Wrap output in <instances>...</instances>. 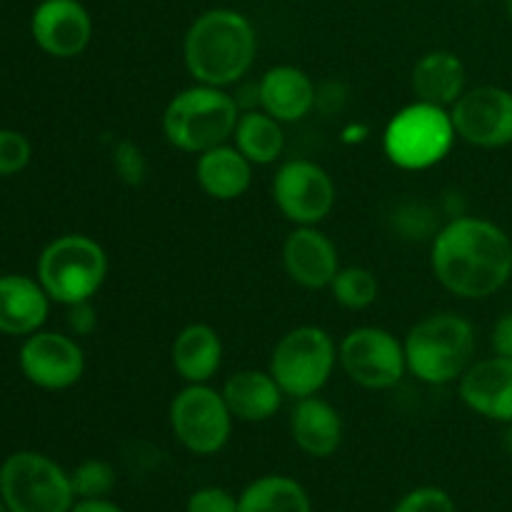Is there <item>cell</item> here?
<instances>
[{
  "instance_id": "obj_1",
  "label": "cell",
  "mask_w": 512,
  "mask_h": 512,
  "mask_svg": "<svg viewBox=\"0 0 512 512\" xmlns=\"http://www.w3.org/2000/svg\"><path fill=\"white\" fill-rule=\"evenodd\" d=\"M430 265L438 283L458 298H490L512 278V240L490 220L458 215L433 238Z\"/></svg>"
},
{
  "instance_id": "obj_2",
  "label": "cell",
  "mask_w": 512,
  "mask_h": 512,
  "mask_svg": "<svg viewBox=\"0 0 512 512\" xmlns=\"http://www.w3.org/2000/svg\"><path fill=\"white\" fill-rule=\"evenodd\" d=\"M258 35L253 23L233 8H213L193 20L185 33V68L195 83L228 88L253 65Z\"/></svg>"
},
{
  "instance_id": "obj_3",
  "label": "cell",
  "mask_w": 512,
  "mask_h": 512,
  "mask_svg": "<svg viewBox=\"0 0 512 512\" xmlns=\"http://www.w3.org/2000/svg\"><path fill=\"white\" fill-rule=\"evenodd\" d=\"M408 370L428 385H448L473 365L475 328L468 318L455 313H435L410 328L405 338Z\"/></svg>"
},
{
  "instance_id": "obj_4",
  "label": "cell",
  "mask_w": 512,
  "mask_h": 512,
  "mask_svg": "<svg viewBox=\"0 0 512 512\" xmlns=\"http://www.w3.org/2000/svg\"><path fill=\"white\" fill-rule=\"evenodd\" d=\"M240 118L238 98L215 85H193L173 95L163 113V133L183 153H205L228 143Z\"/></svg>"
},
{
  "instance_id": "obj_5",
  "label": "cell",
  "mask_w": 512,
  "mask_h": 512,
  "mask_svg": "<svg viewBox=\"0 0 512 512\" xmlns=\"http://www.w3.org/2000/svg\"><path fill=\"white\" fill-rule=\"evenodd\" d=\"M455 138L458 133L448 108L415 100L385 125L383 150L395 168L428 170L448 158Z\"/></svg>"
},
{
  "instance_id": "obj_6",
  "label": "cell",
  "mask_w": 512,
  "mask_h": 512,
  "mask_svg": "<svg viewBox=\"0 0 512 512\" xmlns=\"http://www.w3.org/2000/svg\"><path fill=\"white\" fill-rule=\"evenodd\" d=\"M108 275V255L98 240L68 233L45 245L38 258V283L50 300L75 305L93 300Z\"/></svg>"
},
{
  "instance_id": "obj_7",
  "label": "cell",
  "mask_w": 512,
  "mask_h": 512,
  "mask_svg": "<svg viewBox=\"0 0 512 512\" xmlns=\"http://www.w3.org/2000/svg\"><path fill=\"white\" fill-rule=\"evenodd\" d=\"M0 498L10 512H70L78 500L70 473L33 450L13 453L0 465Z\"/></svg>"
},
{
  "instance_id": "obj_8",
  "label": "cell",
  "mask_w": 512,
  "mask_h": 512,
  "mask_svg": "<svg viewBox=\"0 0 512 512\" xmlns=\"http://www.w3.org/2000/svg\"><path fill=\"white\" fill-rule=\"evenodd\" d=\"M338 363V345L328 330L300 325L288 330L270 355V375L290 398H310L328 385Z\"/></svg>"
},
{
  "instance_id": "obj_9",
  "label": "cell",
  "mask_w": 512,
  "mask_h": 512,
  "mask_svg": "<svg viewBox=\"0 0 512 512\" xmlns=\"http://www.w3.org/2000/svg\"><path fill=\"white\" fill-rule=\"evenodd\" d=\"M175 440L193 455H215L228 445L233 413L223 393L208 383H188L173 398L168 410Z\"/></svg>"
},
{
  "instance_id": "obj_10",
  "label": "cell",
  "mask_w": 512,
  "mask_h": 512,
  "mask_svg": "<svg viewBox=\"0 0 512 512\" xmlns=\"http://www.w3.org/2000/svg\"><path fill=\"white\" fill-rule=\"evenodd\" d=\"M338 360L353 383L388 390L405 378V345L390 330L363 325L350 330L338 348Z\"/></svg>"
},
{
  "instance_id": "obj_11",
  "label": "cell",
  "mask_w": 512,
  "mask_h": 512,
  "mask_svg": "<svg viewBox=\"0 0 512 512\" xmlns=\"http://www.w3.org/2000/svg\"><path fill=\"white\" fill-rule=\"evenodd\" d=\"M273 200L295 225H318L335 205V183L313 160H285L273 178Z\"/></svg>"
},
{
  "instance_id": "obj_12",
  "label": "cell",
  "mask_w": 512,
  "mask_h": 512,
  "mask_svg": "<svg viewBox=\"0 0 512 512\" xmlns=\"http://www.w3.org/2000/svg\"><path fill=\"white\" fill-rule=\"evenodd\" d=\"M455 133L478 148H503L512 143V90L480 85L465 90L450 108Z\"/></svg>"
},
{
  "instance_id": "obj_13",
  "label": "cell",
  "mask_w": 512,
  "mask_h": 512,
  "mask_svg": "<svg viewBox=\"0 0 512 512\" xmlns=\"http://www.w3.org/2000/svg\"><path fill=\"white\" fill-rule=\"evenodd\" d=\"M20 370L43 390H68L83 378L85 355L78 340L55 330L28 335L18 355Z\"/></svg>"
},
{
  "instance_id": "obj_14",
  "label": "cell",
  "mask_w": 512,
  "mask_h": 512,
  "mask_svg": "<svg viewBox=\"0 0 512 512\" xmlns=\"http://www.w3.org/2000/svg\"><path fill=\"white\" fill-rule=\"evenodd\" d=\"M35 45L50 58H75L93 38V18L80 0H40L30 18Z\"/></svg>"
},
{
  "instance_id": "obj_15",
  "label": "cell",
  "mask_w": 512,
  "mask_h": 512,
  "mask_svg": "<svg viewBox=\"0 0 512 512\" xmlns=\"http://www.w3.org/2000/svg\"><path fill=\"white\" fill-rule=\"evenodd\" d=\"M463 403L495 423H512V358L478 360L458 380Z\"/></svg>"
},
{
  "instance_id": "obj_16",
  "label": "cell",
  "mask_w": 512,
  "mask_h": 512,
  "mask_svg": "<svg viewBox=\"0 0 512 512\" xmlns=\"http://www.w3.org/2000/svg\"><path fill=\"white\" fill-rule=\"evenodd\" d=\"M283 263L290 280L308 290L330 288L340 270L338 248L333 240L315 225H298L285 238Z\"/></svg>"
},
{
  "instance_id": "obj_17",
  "label": "cell",
  "mask_w": 512,
  "mask_h": 512,
  "mask_svg": "<svg viewBox=\"0 0 512 512\" xmlns=\"http://www.w3.org/2000/svg\"><path fill=\"white\" fill-rule=\"evenodd\" d=\"M318 103V90L310 75L295 65H275L258 83V105L280 123L303 120Z\"/></svg>"
},
{
  "instance_id": "obj_18",
  "label": "cell",
  "mask_w": 512,
  "mask_h": 512,
  "mask_svg": "<svg viewBox=\"0 0 512 512\" xmlns=\"http://www.w3.org/2000/svg\"><path fill=\"white\" fill-rule=\"evenodd\" d=\"M290 435L310 458H330L343 443V418L318 395L300 398L290 413Z\"/></svg>"
},
{
  "instance_id": "obj_19",
  "label": "cell",
  "mask_w": 512,
  "mask_h": 512,
  "mask_svg": "<svg viewBox=\"0 0 512 512\" xmlns=\"http://www.w3.org/2000/svg\"><path fill=\"white\" fill-rule=\"evenodd\" d=\"M50 298L28 275H0V333L33 335L48 320Z\"/></svg>"
},
{
  "instance_id": "obj_20",
  "label": "cell",
  "mask_w": 512,
  "mask_h": 512,
  "mask_svg": "<svg viewBox=\"0 0 512 512\" xmlns=\"http://www.w3.org/2000/svg\"><path fill=\"white\" fill-rule=\"evenodd\" d=\"M195 178L208 198L230 203L248 193L253 183V163L235 145H218L198 155Z\"/></svg>"
},
{
  "instance_id": "obj_21",
  "label": "cell",
  "mask_w": 512,
  "mask_h": 512,
  "mask_svg": "<svg viewBox=\"0 0 512 512\" xmlns=\"http://www.w3.org/2000/svg\"><path fill=\"white\" fill-rule=\"evenodd\" d=\"M223 398L235 420L243 423H265L283 405V390L270 370H240L230 375L223 385Z\"/></svg>"
},
{
  "instance_id": "obj_22",
  "label": "cell",
  "mask_w": 512,
  "mask_h": 512,
  "mask_svg": "<svg viewBox=\"0 0 512 512\" xmlns=\"http://www.w3.org/2000/svg\"><path fill=\"white\" fill-rule=\"evenodd\" d=\"M170 360L185 383H208L223 363V340L218 330L205 323L185 325L175 335Z\"/></svg>"
},
{
  "instance_id": "obj_23",
  "label": "cell",
  "mask_w": 512,
  "mask_h": 512,
  "mask_svg": "<svg viewBox=\"0 0 512 512\" xmlns=\"http://www.w3.org/2000/svg\"><path fill=\"white\" fill-rule=\"evenodd\" d=\"M465 63L450 50H430L413 68V93L425 103L453 108L465 93Z\"/></svg>"
},
{
  "instance_id": "obj_24",
  "label": "cell",
  "mask_w": 512,
  "mask_h": 512,
  "mask_svg": "<svg viewBox=\"0 0 512 512\" xmlns=\"http://www.w3.org/2000/svg\"><path fill=\"white\" fill-rule=\"evenodd\" d=\"M233 140L235 148L253 165H273L285 148L283 123L265 110H245L235 125Z\"/></svg>"
},
{
  "instance_id": "obj_25",
  "label": "cell",
  "mask_w": 512,
  "mask_h": 512,
  "mask_svg": "<svg viewBox=\"0 0 512 512\" xmlns=\"http://www.w3.org/2000/svg\"><path fill=\"white\" fill-rule=\"evenodd\" d=\"M238 512H313V505L298 480L263 475L240 493Z\"/></svg>"
},
{
  "instance_id": "obj_26",
  "label": "cell",
  "mask_w": 512,
  "mask_h": 512,
  "mask_svg": "<svg viewBox=\"0 0 512 512\" xmlns=\"http://www.w3.org/2000/svg\"><path fill=\"white\" fill-rule=\"evenodd\" d=\"M333 298L338 300L343 308L348 310H365L378 300L380 285L373 270L360 268V265H350V268H340L338 275L330 283Z\"/></svg>"
},
{
  "instance_id": "obj_27",
  "label": "cell",
  "mask_w": 512,
  "mask_h": 512,
  "mask_svg": "<svg viewBox=\"0 0 512 512\" xmlns=\"http://www.w3.org/2000/svg\"><path fill=\"white\" fill-rule=\"evenodd\" d=\"M70 485L78 500H95V498H108L118 485V473L108 460L90 458L83 460L78 468L70 473Z\"/></svg>"
},
{
  "instance_id": "obj_28",
  "label": "cell",
  "mask_w": 512,
  "mask_h": 512,
  "mask_svg": "<svg viewBox=\"0 0 512 512\" xmlns=\"http://www.w3.org/2000/svg\"><path fill=\"white\" fill-rule=\"evenodd\" d=\"M395 228L408 240L435 238L440 230L438 215L425 203H403L395 210Z\"/></svg>"
},
{
  "instance_id": "obj_29",
  "label": "cell",
  "mask_w": 512,
  "mask_h": 512,
  "mask_svg": "<svg viewBox=\"0 0 512 512\" xmlns=\"http://www.w3.org/2000/svg\"><path fill=\"white\" fill-rule=\"evenodd\" d=\"M33 158V145L18 130H0V178L20 173Z\"/></svg>"
},
{
  "instance_id": "obj_30",
  "label": "cell",
  "mask_w": 512,
  "mask_h": 512,
  "mask_svg": "<svg viewBox=\"0 0 512 512\" xmlns=\"http://www.w3.org/2000/svg\"><path fill=\"white\" fill-rule=\"evenodd\" d=\"M113 168L125 185H140L148 175V160L133 140H118L113 148Z\"/></svg>"
},
{
  "instance_id": "obj_31",
  "label": "cell",
  "mask_w": 512,
  "mask_h": 512,
  "mask_svg": "<svg viewBox=\"0 0 512 512\" xmlns=\"http://www.w3.org/2000/svg\"><path fill=\"white\" fill-rule=\"evenodd\" d=\"M393 512H458L453 498L445 490L425 485V488L410 490L408 495L398 500Z\"/></svg>"
},
{
  "instance_id": "obj_32",
  "label": "cell",
  "mask_w": 512,
  "mask_h": 512,
  "mask_svg": "<svg viewBox=\"0 0 512 512\" xmlns=\"http://www.w3.org/2000/svg\"><path fill=\"white\" fill-rule=\"evenodd\" d=\"M185 512H238V498L230 490L208 485L190 493Z\"/></svg>"
},
{
  "instance_id": "obj_33",
  "label": "cell",
  "mask_w": 512,
  "mask_h": 512,
  "mask_svg": "<svg viewBox=\"0 0 512 512\" xmlns=\"http://www.w3.org/2000/svg\"><path fill=\"white\" fill-rule=\"evenodd\" d=\"M68 328L78 338H88V335L95 333V328H98V313L93 308V300L68 305Z\"/></svg>"
},
{
  "instance_id": "obj_34",
  "label": "cell",
  "mask_w": 512,
  "mask_h": 512,
  "mask_svg": "<svg viewBox=\"0 0 512 512\" xmlns=\"http://www.w3.org/2000/svg\"><path fill=\"white\" fill-rule=\"evenodd\" d=\"M490 343H493L495 355L512 358V313L503 315V318L495 323L493 338H490Z\"/></svg>"
},
{
  "instance_id": "obj_35",
  "label": "cell",
  "mask_w": 512,
  "mask_h": 512,
  "mask_svg": "<svg viewBox=\"0 0 512 512\" xmlns=\"http://www.w3.org/2000/svg\"><path fill=\"white\" fill-rule=\"evenodd\" d=\"M70 512H125L120 505H115L108 498H95V500H75L73 510Z\"/></svg>"
},
{
  "instance_id": "obj_36",
  "label": "cell",
  "mask_w": 512,
  "mask_h": 512,
  "mask_svg": "<svg viewBox=\"0 0 512 512\" xmlns=\"http://www.w3.org/2000/svg\"><path fill=\"white\" fill-rule=\"evenodd\" d=\"M368 135H370L368 125L350 123V125H345V128H343V143H348V145L363 143V140L368 138Z\"/></svg>"
},
{
  "instance_id": "obj_37",
  "label": "cell",
  "mask_w": 512,
  "mask_h": 512,
  "mask_svg": "<svg viewBox=\"0 0 512 512\" xmlns=\"http://www.w3.org/2000/svg\"><path fill=\"white\" fill-rule=\"evenodd\" d=\"M503 443H505V450H508V453L512 455V423H508V430H505Z\"/></svg>"
},
{
  "instance_id": "obj_38",
  "label": "cell",
  "mask_w": 512,
  "mask_h": 512,
  "mask_svg": "<svg viewBox=\"0 0 512 512\" xmlns=\"http://www.w3.org/2000/svg\"><path fill=\"white\" fill-rule=\"evenodd\" d=\"M505 10H508V18H510V23H512V0H505Z\"/></svg>"
},
{
  "instance_id": "obj_39",
  "label": "cell",
  "mask_w": 512,
  "mask_h": 512,
  "mask_svg": "<svg viewBox=\"0 0 512 512\" xmlns=\"http://www.w3.org/2000/svg\"><path fill=\"white\" fill-rule=\"evenodd\" d=\"M0 512H10L8 508H5V503H3V498H0Z\"/></svg>"
}]
</instances>
